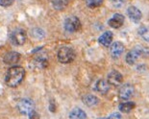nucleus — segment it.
I'll return each mask as SVG.
<instances>
[{
    "instance_id": "f257e3e1",
    "label": "nucleus",
    "mask_w": 149,
    "mask_h": 119,
    "mask_svg": "<svg viewBox=\"0 0 149 119\" xmlns=\"http://www.w3.org/2000/svg\"><path fill=\"white\" fill-rule=\"evenodd\" d=\"M25 70L21 66H14L8 69L5 76V83L10 87H17L24 79Z\"/></svg>"
},
{
    "instance_id": "f03ea898",
    "label": "nucleus",
    "mask_w": 149,
    "mask_h": 119,
    "mask_svg": "<svg viewBox=\"0 0 149 119\" xmlns=\"http://www.w3.org/2000/svg\"><path fill=\"white\" fill-rule=\"evenodd\" d=\"M146 56H149V49L143 47V46H137L128 52V54L126 55L125 61L128 64L134 65L139 58L146 57Z\"/></svg>"
},
{
    "instance_id": "7ed1b4c3",
    "label": "nucleus",
    "mask_w": 149,
    "mask_h": 119,
    "mask_svg": "<svg viewBox=\"0 0 149 119\" xmlns=\"http://www.w3.org/2000/svg\"><path fill=\"white\" fill-rule=\"evenodd\" d=\"M58 59L62 64H69V62H73L76 57V54L74 50L68 46H63L59 49L58 51Z\"/></svg>"
},
{
    "instance_id": "20e7f679",
    "label": "nucleus",
    "mask_w": 149,
    "mask_h": 119,
    "mask_svg": "<svg viewBox=\"0 0 149 119\" xmlns=\"http://www.w3.org/2000/svg\"><path fill=\"white\" fill-rule=\"evenodd\" d=\"M64 27L68 33H74L81 29V22L78 17H69L65 20Z\"/></svg>"
},
{
    "instance_id": "39448f33",
    "label": "nucleus",
    "mask_w": 149,
    "mask_h": 119,
    "mask_svg": "<svg viewBox=\"0 0 149 119\" xmlns=\"http://www.w3.org/2000/svg\"><path fill=\"white\" fill-rule=\"evenodd\" d=\"M10 39L13 44L23 45L26 42V32L22 29H17L11 34Z\"/></svg>"
},
{
    "instance_id": "423d86ee",
    "label": "nucleus",
    "mask_w": 149,
    "mask_h": 119,
    "mask_svg": "<svg viewBox=\"0 0 149 119\" xmlns=\"http://www.w3.org/2000/svg\"><path fill=\"white\" fill-rule=\"evenodd\" d=\"M17 109L21 114L29 115L33 111H35L34 103L29 99H22L18 102Z\"/></svg>"
},
{
    "instance_id": "0eeeda50",
    "label": "nucleus",
    "mask_w": 149,
    "mask_h": 119,
    "mask_svg": "<svg viewBox=\"0 0 149 119\" xmlns=\"http://www.w3.org/2000/svg\"><path fill=\"white\" fill-rule=\"evenodd\" d=\"M134 92H135V87L131 84H126L120 87L118 91V96L123 101H127V100H129L134 95Z\"/></svg>"
},
{
    "instance_id": "6e6552de",
    "label": "nucleus",
    "mask_w": 149,
    "mask_h": 119,
    "mask_svg": "<svg viewBox=\"0 0 149 119\" xmlns=\"http://www.w3.org/2000/svg\"><path fill=\"white\" fill-rule=\"evenodd\" d=\"M125 50V46L121 42H113L112 45H111V49H110V54L111 57L113 59H118L120 56L123 54Z\"/></svg>"
},
{
    "instance_id": "1a4fd4ad",
    "label": "nucleus",
    "mask_w": 149,
    "mask_h": 119,
    "mask_svg": "<svg viewBox=\"0 0 149 119\" xmlns=\"http://www.w3.org/2000/svg\"><path fill=\"white\" fill-rule=\"evenodd\" d=\"M123 82V77L117 70H112L108 75V83L113 86H118Z\"/></svg>"
},
{
    "instance_id": "9d476101",
    "label": "nucleus",
    "mask_w": 149,
    "mask_h": 119,
    "mask_svg": "<svg viewBox=\"0 0 149 119\" xmlns=\"http://www.w3.org/2000/svg\"><path fill=\"white\" fill-rule=\"evenodd\" d=\"M127 15H128L130 19L135 23L139 22L141 19V17H142L141 10L138 9L137 7H135V6H130V7L127 9Z\"/></svg>"
},
{
    "instance_id": "9b49d317",
    "label": "nucleus",
    "mask_w": 149,
    "mask_h": 119,
    "mask_svg": "<svg viewBox=\"0 0 149 119\" xmlns=\"http://www.w3.org/2000/svg\"><path fill=\"white\" fill-rule=\"evenodd\" d=\"M19 59H20V54L17 52H9L3 58V61H4L5 64L9 65L17 64L19 62Z\"/></svg>"
},
{
    "instance_id": "f8f14e48",
    "label": "nucleus",
    "mask_w": 149,
    "mask_h": 119,
    "mask_svg": "<svg viewBox=\"0 0 149 119\" xmlns=\"http://www.w3.org/2000/svg\"><path fill=\"white\" fill-rule=\"evenodd\" d=\"M123 23H124V17L120 14L113 15V17L108 21V24H109L111 27L115 28V29H117V28L121 27L123 25Z\"/></svg>"
},
{
    "instance_id": "ddd939ff",
    "label": "nucleus",
    "mask_w": 149,
    "mask_h": 119,
    "mask_svg": "<svg viewBox=\"0 0 149 119\" xmlns=\"http://www.w3.org/2000/svg\"><path fill=\"white\" fill-rule=\"evenodd\" d=\"M95 89H96V91L100 93V94L105 95L110 90V84L105 80L100 79V80H98L95 84Z\"/></svg>"
},
{
    "instance_id": "4468645a",
    "label": "nucleus",
    "mask_w": 149,
    "mask_h": 119,
    "mask_svg": "<svg viewBox=\"0 0 149 119\" xmlns=\"http://www.w3.org/2000/svg\"><path fill=\"white\" fill-rule=\"evenodd\" d=\"M113 33L111 32V31H106V32H104L102 35L99 37V39H98V42L101 45L103 46H110L111 43L113 42Z\"/></svg>"
},
{
    "instance_id": "2eb2a0df",
    "label": "nucleus",
    "mask_w": 149,
    "mask_h": 119,
    "mask_svg": "<svg viewBox=\"0 0 149 119\" xmlns=\"http://www.w3.org/2000/svg\"><path fill=\"white\" fill-rule=\"evenodd\" d=\"M69 119H87V114L82 109L75 108L69 112Z\"/></svg>"
},
{
    "instance_id": "dca6fc26",
    "label": "nucleus",
    "mask_w": 149,
    "mask_h": 119,
    "mask_svg": "<svg viewBox=\"0 0 149 119\" xmlns=\"http://www.w3.org/2000/svg\"><path fill=\"white\" fill-rule=\"evenodd\" d=\"M82 101H83L84 104L86 106H88V107H94V106H96L98 103H99V99L94 95L87 94L83 97Z\"/></svg>"
},
{
    "instance_id": "f3484780",
    "label": "nucleus",
    "mask_w": 149,
    "mask_h": 119,
    "mask_svg": "<svg viewBox=\"0 0 149 119\" xmlns=\"http://www.w3.org/2000/svg\"><path fill=\"white\" fill-rule=\"evenodd\" d=\"M51 3L55 10L62 11L65 8H66V6L69 3V0H51Z\"/></svg>"
},
{
    "instance_id": "a211bd4d",
    "label": "nucleus",
    "mask_w": 149,
    "mask_h": 119,
    "mask_svg": "<svg viewBox=\"0 0 149 119\" xmlns=\"http://www.w3.org/2000/svg\"><path fill=\"white\" fill-rule=\"evenodd\" d=\"M136 107V104L134 102H125V103H122V104L119 105L118 107V109L121 112H130L132 111V109H134Z\"/></svg>"
},
{
    "instance_id": "6ab92c4d",
    "label": "nucleus",
    "mask_w": 149,
    "mask_h": 119,
    "mask_svg": "<svg viewBox=\"0 0 149 119\" xmlns=\"http://www.w3.org/2000/svg\"><path fill=\"white\" fill-rule=\"evenodd\" d=\"M138 33L142 39L149 42V26H145V25H143V26L139 27L138 30Z\"/></svg>"
},
{
    "instance_id": "aec40b11",
    "label": "nucleus",
    "mask_w": 149,
    "mask_h": 119,
    "mask_svg": "<svg viewBox=\"0 0 149 119\" xmlns=\"http://www.w3.org/2000/svg\"><path fill=\"white\" fill-rule=\"evenodd\" d=\"M104 0H86V3H87V6L91 9L93 8H97L103 4Z\"/></svg>"
},
{
    "instance_id": "412c9836",
    "label": "nucleus",
    "mask_w": 149,
    "mask_h": 119,
    "mask_svg": "<svg viewBox=\"0 0 149 119\" xmlns=\"http://www.w3.org/2000/svg\"><path fill=\"white\" fill-rule=\"evenodd\" d=\"M32 34H33V37H36V39H43L44 37V32L43 30H42L40 28H36L32 31Z\"/></svg>"
},
{
    "instance_id": "4be33fe9",
    "label": "nucleus",
    "mask_w": 149,
    "mask_h": 119,
    "mask_svg": "<svg viewBox=\"0 0 149 119\" xmlns=\"http://www.w3.org/2000/svg\"><path fill=\"white\" fill-rule=\"evenodd\" d=\"M112 3L115 8H121L125 4V0H112Z\"/></svg>"
},
{
    "instance_id": "5701e85b",
    "label": "nucleus",
    "mask_w": 149,
    "mask_h": 119,
    "mask_svg": "<svg viewBox=\"0 0 149 119\" xmlns=\"http://www.w3.org/2000/svg\"><path fill=\"white\" fill-rule=\"evenodd\" d=\"M14 2H15V0H0V6L9 7V6H11Z\"/></svg>"
},
{
    "instance_id": "b1692460",
    "label": "nucleus",
    "mask_w": 149,
    "mask_h": 119,
    "mask_svg": "<svg viewBox=\"0 0 149 119\" xmlns=\"http://www.w3.org/2000/svg\"><path fill=\"white\" fill-rule=\"evenodd\" d=\"M107 119H122V117L118 112H113V113L111 114Z\"/></svg>"
},
{
    "instance_id": "393cba45",
    "label": "nucleus",
    "mask_w": 149,
    "mask_h": 119,
    "mask_svg": "<svg viewBox=\"0 0 149 119\" xmlns=\"http://www.w3.org/2000/svg\"><path fill=\"white\" fill-rule=\"evenodd\" d=\"M28 116H29V119H40V115L37 113L36 111H33L29 115H28Z\"/></svg>"
},
{
    "instance_id": "a878e982",
    "label": "nucleus",
    "mask_w": 149,
    "mask_h": 119,
    "mask_svg": "<svg viewBox=\"0 0 149 119\" xmlns=\"http://www.w3.org/2000/svg\"><path fill=\"white\" fill-rule=\"evenodd\" d=\"M49 109H50V111H52V112H55V111H56V105H55V102H54V100H51V101H50Z\"/></svg>"
},
{
    "instance_id": "bb28decb",
    "label": "nucleus",
    "mask_w": 149,
    "mask_h": 119,
    "mask_svg": "<svg viewBox=\"0 0 149 119\" xmlns=\"http://www.w3.org/2000/svg\"><path fill=\"white\" fill-rule=\"evenodd\" d=\"M97 119H106V118H97Z\"/></svg>"
}]
</instances>
